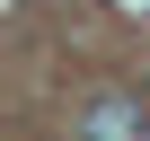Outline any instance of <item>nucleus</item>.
I'll list each match as a JSON object with an SVG mask.
<instances>
[{
	"label": "nucleus",
	"instance_id": "1",
	"mask_svg": "<svg viewBox=\"0 0 150 141\" xmlns=\"http://www.w3.org/2000/svg\"><path fill=\"white\" fill-rule=\"evenodd\" d=\"M150 132V106L132 97V88H106V97H88V115H80V141H141Z\"/></svg>",
	"mask_w": 150,
	"mask_h": 141
}]
</instances>
